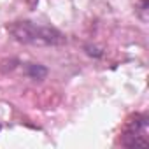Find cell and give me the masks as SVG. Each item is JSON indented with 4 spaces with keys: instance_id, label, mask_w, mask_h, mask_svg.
Listing matches in <instances>:
<instances>
[{
    "instance_id": "obj_2",
    "label": "cell",
    "mask_w": 149,
    "mask_h": 149,
    "mask_svg": "<svg viewBox=\"0 0 149 149\" xmlns=\"http://www.w3.org/2000/svg\"><path fill=\"white\" fill-rule=\"evenodd\" d=\"M149 126H147V116H135V121H132L123 135L121 144L126 147H146L149 144Z\"/></svg>"
},
{
    "instance_id": "obj_1",
    "label": "cell",
    "mask_w": 149,
    "mask_h": 149,
    "mask_svg": "<svg viewBox=\"0 0 149 149\" xmlns=\"http://www.w3.org/2000/svg\"><path fill=\"white\" fill-rule=\"evenodd\" d=\"M7 32L13 35L14 40L28 46H61L67 42V37L60 30L26 19L9 23Z\"/></svg>"
}]
</instances>
